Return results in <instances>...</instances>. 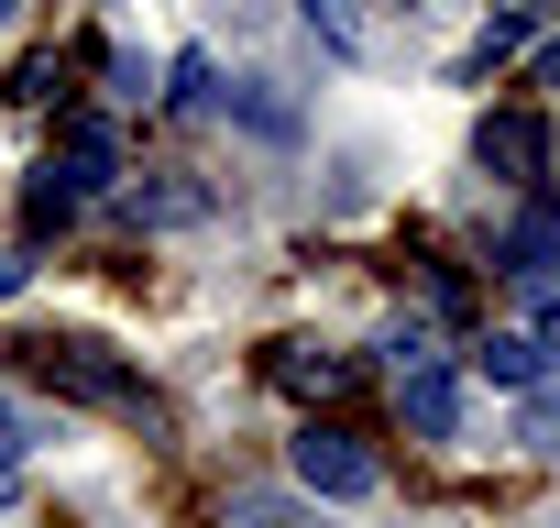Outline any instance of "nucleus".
Returning <instances> with one entry per match:
<instances>
[{
	"label": "nucleus",
	"instance_id": "obj_6",
	"mask_svg": "<svg viewBox=\"0 0 560 528\" xmlns=\"http://www.w3.org/2000/svg\"><path fill=\"white\" fill-rule=\"evenodd\" d=\"M396 386H407V429H418V440H451V429H462V375H451V364H418V375H396Z\"/></svg>",
	"mask_w": 560,
	"mask_h": 528
},
{
	"label": "nucleus",
	"instance_id": "obj_10",
	"mask_svg": "<svg viewBox=\"0 0 560 528\" xmlns=\"http://www.w3.org/2000/svg\"><path fill=\"white\" fill-rule=\"evenodd\" d=\"M527 342H538V353L560 364V298H538V320H527Z\"/></svg>",
	"mask_w": 560,
	"mask_h": 528
},
{
	"label": "nucleus",
	"instance_id": "obj_4",
	"mask_svg": "<svg viewBox=\"0 0 560 528\" xmlns=\"http://www.w3.org/2000/svg\"><path fill=\"white\" fill-rule=\"evenodd\" d=\"M494 264H505V276H549V264H560V187H549V176L527 187V209H516V231L494 242Z\"/></svg>",
	"mask_w": 560,
	"mask_h": 528
},
{
	"label": "nucleus",
	"instance_id": "obj_13",
	"mask_svg": "<svg viewBox=\"0 0 560 528\" xmlns=\"http://www.w3.org/2000/svg\"><path fill=\"white\" fill-rule=\"evenodd\" d=\"M0 484H12V440H0Z\"/></svg>",
	"mask_w": 560,
	"mask_h": 528
},
{
	"label": "nucleus",
	"instance_id": "obj_1",
	"mask_svg": "<svg viewBox=\"0 0 560 528\" xmlns=\"http://www.w3.org/2000/svg\"><path fill=\"white\" fill-rule=\"evenodd\" d=\"M110 176H121L110 122H67V144H56V154H45V176H34V220H45V231H56V220H78Z\"/></svg>",
	"mask_w": 560,
	"mask_h": 528
},
{
	"label": "nucleus",
	"instance_id": "obj_7",
	"mask_svg": "<svg viewBox=\"0 0 560 528\" xmlns=\"http://www.w3.org/2000/svg\"><path fill=\"white\" fill-rule=\"evenodd\" d=\"M472 375H494V386H516V397H527V386H538V375H549V353H538V342H527V331H494V342H483V353H472Z\"/></svg>",
	"mask_w": 560,
	"mask_h": 528
},
{
	"label": "nucleus",
	"instance_id": "obj_9",
	"mask_svg": "<svg viewBox=\"0 0 560 528\" xmlns=\"http://www.w3.org/2000/svg\"><path fill=\"white\" fill-rule=\"evenodd\" d=\"M527 451H560V364L527 386Z\"/></svg>",
	"mask_w": 560,
	"mask_h": 528
},
{
	"label": "nucleus",
	"instance_id": "obj_5",
	"mask_svg": "<svg viewBox=\"0 0 560 528\" xmlns=\"http://www.w3.org/2000/svg\"><path fill=\"white\" fill-rule=\"evenodd\" d=\"M472 154H483L494 176H516V187H538V165H549V133H538V111H483V133H472Z\"/></svg>",
	"mask_w": 560,
	"mask_h": 528
},
{
	"label": "nucleus",
	"instance_id": "obj_8",
	"mask_svg": "<svg viewBox=\"0 0 560 528\" xmlns=\"http://www.w3.org/2000/svg\"><path fill=\"white\" fill-rule=\"evenodd\" d=\"M341 375H352V364H330V353H298V342L275 353V386H298V397H330Z\"/></svg>",
	"mask_w": 560,
	"mask_h": 528
},
{
	"label": "nucleus",
	"instance_id": "obj_2",
	"mask_svg": "<svg viewBox=\"0 0 560 528\" xmlns=\"http://www.w3.org/2000/svg\"><path fill=\"white\" fill-rule=\"evenodd\" d=\"M23 353H34L45 386H67V397H89V408H121V418H154V397H143L100 342H23Z\"/></svg>",
	"mask_w": 560,
	"mask_h": 528
},
{
	"label": "nucleus",
	"instance_id": "obj_14",
	"mask_svg": "<svg viewBox=\"0 0 560 528\" xmlns=\"http://www.w3.org/2000/svg\"><path fill=\"white\" fill-rule=\"evenodd\" d=\"M12 12H23V0H0V23H12Z\"/></svg>",
	"mask_w": 560,
	"mask_h": 528
},
{
	"label": "nucleus",
	"instance_id": "obj_12",
	"mask_svg": "<svg viewBox=\"0 0 560 528\" xmlns=\"http://www.w3.org/2000/svg\"><path fill=\"white\" fill-rule=\"evenodd\" d=\"M538 78H549V89H560V45H549V56H538Z\"/></svg>",
	"mask_w": 560,
	"mask_h": 528
},
{
	"label": "nucleus",
	"instance_id": "obj_3",
	"mask_svg": "<svg viewBox=\"0 0 560 528\" xmlns=\"http://www.w3.org/2000/svg\"><path fill=\"white\" fill-rule=\"evenodd\" d=\"M287 462H298L308 495H374V451H363L352 429H330V418H308V429L287 440Z\"/></svg>",
	"mask_w": 560,
	"mask_h": 528
},
{
	"label": "nucleus",
	"instance_id": "obj_11",
	"mask_svg": "<svg viewBox=\"0 0 560 528\" xmlns=\"http://www.w3.org/2000/svg\"><path fill=\"white\" fill-rule=\"evenodd\" d=\"M494 12H505V23H538V12H549V0H494Z\"/></svg>",
	"mask_w": 560,
	"mask_h": 528
}]
</instances>
